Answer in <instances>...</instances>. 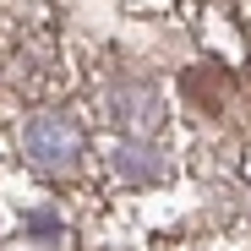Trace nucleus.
Instances as JSON below:
<instances>
[{
	"mask_svg": "<svg viewBox=\"0 0 251 251\" xmlns=\"http://www.w3.org/2000/svg\"><path fill=\"white\" fill-rule=\"evenodd\" d=\"M180 88L191 93V104L202 109V115H224V104H229V88H235V76L224 71V66H191L186 76H180Z\"/></svg>",
	"mask_w": 251,
	"mask_h": 251,
	"instance_id": "1",
	"label": "nucleus"
}]
</instances>
